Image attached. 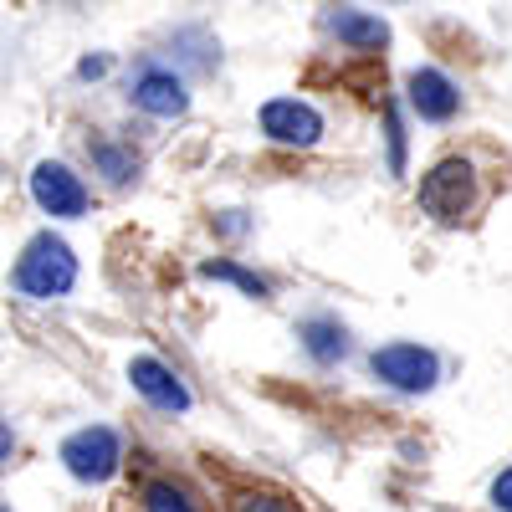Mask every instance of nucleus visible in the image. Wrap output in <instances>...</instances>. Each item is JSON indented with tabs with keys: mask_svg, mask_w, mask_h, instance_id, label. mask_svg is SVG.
<instances>
[{
	"mask_svg": "<svg viewBox=\"0 0 512 512\" xmlns=\"http://www.w3.org/2000/svg\"><path fill=\"white\" fill-rule=\"evenodd\" d=\"M88 154H93V164L103 169V175H108L113 185H128V180L139 175V154H134V149H123V144L93 139V144H88Z\"/></svg>",
	"mask_w": 512,
	"mask_h": 512,
	"instance_id": "12",
	"label": "nucleus"
},
{
	"mask_svg": "<svg viewBox=\"0 0 512 512\" xmlns=\"http://www.w3.org/2000/svg\"><path fill=\"white\" fill-rule=\"evenodd\" d=\"M123 461V441L108 425H88V431H72L62 441V466L77 482H108Z\"/></svg>",
	"mask_w": 512,
	"mask_h": 512,
	"instance_id": "4",
	"label": "nucleus"
},
{
	"mask_svg": "<svg viewBox=\"0 0 512 512\" xmlns=\"http://www.w3.org/2000/svg\"><path fill=\"white\" fill-rule=\"evenodd\" d=\"M31 200L47 210V216H57V221L88 216V185H82L72 169L57 164V159H47V164L31 169Z\"/></svg>",
	"mask_w": 512,
	"mask_h": 512,
	"instance_id": "5",
	"label": "nucleus"
},
{
	"mask_svg": "<svg viewBox=\"0 0 512 512\" xmlns=\"http://www.w3.org/2000/svg\"><path fill=\"white\" fill-rule=\"evenodd\" d=\"M241 512H292V507L277 497H241Z\"/></svg>",
	"mask_w": 512,
	"mask_h": 512,
	"instance_id": "17",
	"label": "nucleus"
},
{
	"mask_svg": "<svg viewBox=\"0 0 512 512\" xmlns=\"http://www.w3.org/2000/svg\"><path fill=\"white\" fill-rule=\"evenodd\" d=\"M128 379H134V390L154 405V410H190V390H185V379L169 369V364H159V359H149V354H139L134 364H128Z\"/></svg>",
	"mask_w": 512,
	"mask_h": 512,
	"instance_id": "8",
	"label": "nucleus"
},
{
	"mask_svg": "<svg viewBox=\"0 0 512 512\" xmlns=\"http://www.w3.org/2000/svg\"><path fill=\"white\" fill-rule=\"evenodd\" d=\"M11 282H16V292H26V297H62V292H72V282H77V256H72V246H67L62 236L47 231V236H36V241L21 251Z\"/></svg>",
	"mask_w": 512,
	"mask_h": 512,
	"instance_id": "1",
	"label": "nucleus"
},
{
	"mask_svg": "<svg viewBox=\"0 0 512 512\" xmlns=\"http://www.w3.org/2000/svg\"><path fill=\"white\" fill-rule=\"evenodd\" d=\"M144 512H200V507L180 482H149L144 487Z\"/></svg>",
	"mask_w": 512,
	"mask_h": 512,
	"instance_id": "14",
	"label": "nucleus"
},
{
	"mask_svg": "<svg viewBox=\"0 0 512 512\" xmlns=\"http://www.w3.org/2000/svg\"><path fill=\"white\" fill-rule=\"evenodd\" d=\"M0 512H6V507H0Z\"/></svg>",
	"mask_w": 512,
	"mask_h": 512,
	"instance_id": "20",
	"label": "nucleus"
},
{
	"mask_svg": "<svg viewBox=\"0 0 512 512\" xmlns=\"http://www.w3.org/2000/svg\"><path fill=\"white\" fill-rule=\"evenodd\" d=\"M410 108H415L425 123H446V118H456L461 93H456V82H451L441 67H415V72H410Z\"/></svg>",
	"mask_w": 512,
	"mask_h": 512,
	"instance_id": "9",
	"label": "nucleus"
},
{
	"mask_svg": "<svg viewBox=\"0 0 512 512\" xmlns=\"http://www.w3.org/2000/svg\"><path fill=\"white\" fill-rule=\"evenodd\" d=\"M262 134L282 149H313L323 139V113L297 98H272L262 103Z\"/></svg>",
	"mask_w": 512,
	"mask_h": 512,
	"instance_id": "6",
	"label": "nucleus"
},
{
	"mask_svg": "<svg viewBox=\"0 0 512 512\" xmlns=\"http://www.w3.org/2000/svg\"><path fill=\"white\" fill-rule=\"evenodd\" d=\"M297 338H303V349H308L318 364H338V359L349 354V328L338 323V318H328V313L303 318V323H297Z\"/></svg>",
	"mask_w": 512,
	"mask_h": 512,
	"instance_id": "11",
	"label": "nucleus"
},
{
	"mask_svg": "<svg viewBox=\"0 0 512 512\" xmlns=\"http://www.w3.org/2000/svg\"><path fill=\"white\" fill-rule=\"evenodd\" d=\"M77 72H82V77H103V72H108V57H88Z\"/></svg>",
	"mask_w": 512,
	"mask_h": 512,
	"instance_id": "19",
	"label": "nucleus"
},
{
	"mask_svg": "<svg viewBox=\"0 0 512 512\" xmlns=\"http://www.w3.org/2000/svg\"><path fill=\"white\" fill-rule=\"evenodd\" d=\"M11 451H16V436H11V425L0 420V461H11Z\"/></svg>",
	"mask_w": 512,
	"mask_h": 512,
	"instance_id": "18",
	"label": "nucleus"
},
{
	"mask_svg": "<svg viewBox=\"0 0 512 512\" xmlns=\"http://www.w3.org/2000/svg\"><path fill=\"white\" fill-rule=\"evenodd\" d=\"M328 31L354 52H384L390 47V26H384L379 16H369V11H354V6H338L328 16Z\"/></svg>",
	"mask_w": 512,
	"mask_h": 512,
	"instance_id": "10",
	"label": "nucleus"
},
{
	"mask_svg": "<svg viewBox=\"0 0 512 512\" xmlns=\"http://www.w3.org/2000/svg\"><path fill=\"white\" fill-rule=\"evenodd\" d=\"M472 205H477V169L466 159H441V164L425 169V180H420V210L425 216L456 226V221L472 216Z\"/></svg>",
	"mask_w": 512,
	"mask_h": 512,
	"instance_id": "2",
	"label": "nucleus"
},
{
	"mask_svg": "<svg viewBox=\"0 0 512 512\" xmlns=\"http://www.w3.org/2000/svg\"><path fill=\"white\" fill-rule=\"evenodd\" d=\"M492 507H497V512H512V466L492 482Z\"/></svg>",
	"mask_w": 512,
	"mask_h": 512,
	"instance_id": "16",
	"label": "nucleus"
},
{
	"mask_svg": "<svg viewBox=\"0 0 512 512\" xmlns=\"http://www.w3.org/2000/svg\"><path fill=\"white\" fill-rule=\"evenodd\" d=\"M128 98H134V108L149 113V118H185V108H190L185 77H180L175 67H159V62H149V67L134 77Z\"/></svg>",
	"mask_w": 512,
	"mask_h": 512,
	"instance_id": "7",
	"label": "nucleus"
},
{
	"mask_svg": "<svg viewBox=\"0 0 512 512\" xmlns=\"http://www.w3.org/2000/svg\"><path fill=\"white\" fill-rule=\"evenodd\" d=\"M369 369H374V379H384L400 395H425L441 379V359L420 344H384V349H374Z\"/></svg>",
	"mask_w": 512,
	"mask_h": 512,
	"instance_id": "3",
	"label": "nucleus"
},
{
	"mask_svg": "<svg viewBox=\"0 0 512 512\" xmlns=\"http://www.w3.org/2000/svg\"><path fill=\"white\" fill-rule=\"evenodd\" d=\"M200 277H210V282H231V287H241L246 297H267V292H272L256 272H246V267H236V262H221V256H216V262H205Z\"/></svg>",
	"mask_w": 512,
	"mask_h": 512,
	"instance_id": "13",
	"label": "nucleus"
},
{
	"mask_svg": "<svg viewBox=\"0 0 512 512\" xmlns=\"http://www.w3.org/2000/svg\"><path fill=\"white\" fill-rule=\"evenodd\" d=\"M384 134H390V169L400 175V169H405V128H400V113L395 108L384 113Z\"/></svg>",
	"mask_w": 512,
	"mask_h": 512,
	"instance_id": "15",
	"label": "nucleus"
}]
</instances>
